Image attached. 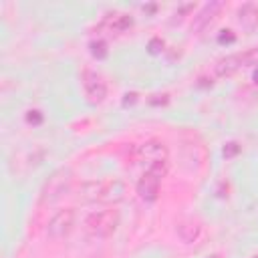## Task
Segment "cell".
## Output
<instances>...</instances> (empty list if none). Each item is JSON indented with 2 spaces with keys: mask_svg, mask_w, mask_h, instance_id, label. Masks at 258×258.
<instances>
[{
  "mask_svg": "<svg viewBox=\"0 0 258 258\" xmlns=\"http://www.w3.org/2000/svg\"><path fill=\"white\" fill-rule=\"evenodd\" d=\"M81 196L87 202H119L125 194V185L119 179H103V181H87L81 187Z\"/></svg>",
  "mask_w": 258,
  "mask_h": 258,
  "instance_id": "1",
  "label": "cell"
},
{
  "mask_svg": "<svg viewBox=\"0 0 258 258\" xmlns=\"http://www.w3.org/2000/svg\"><path fill=\"white\" fill-rule=\"evenodd\" d=\"M119 226V212L117 210H99L87 216L85 230L91 238H109Z\"/></svg>",
  "mask_w": 258,
  "mask_h": 258,
  "instance_id": "2",
  "label": "cell"
},
{
  "mask_svg": "<svg viewBox=\"0 0 258 258\" xmlns=\"http://www.w3.org/2000/svg\"><path fill=\"white\" fill-rule=\"evenodd\" d=\"M165 171H167V161H155V163L147 165V169L143 171V175L137 181V194L141 200L153 202L157 198L159 183H161V177L165 175Z\"/></svg>",
  "mask_w": 258,
  "mask_h": 258,
  "instance_id": "3",
  "label": "cell"
},
{
  "mask_svg": "<svg viewBox=\"0 0 258 258\" xmlns=\"http://www.w3.org/2000/svg\"><path fill=\"white\" fill-rule=\"evenodd\" d=\"M81 85H83V91H85V97L91 105H99L105 101L107 97V83L105 79L93 71V69H83L81 73Z\"/></svg>",
  "mask_w": 258,
  "mask_h": 258,
  "instance_id": "4",
  "label": "cell"
},
{
  "mask_svg": "<svg viewBox=\"0 0 258 258\" xmlns=\"http://www.w3.org/2000/svg\"><path fill=\"white\" fill-rule=\"evenodd\" d=\"M69 183H71V173L67 169H58L54 171L42 185L40 189V200L44 204H50V202H56L67 189H69Z\"/></svg>",
  "mask_w": 258,
  "mask_h": 258,
  "instance_id": "5",
  "label": "cell"
},
{
  "mask_svg": "<svg viewBox=\"0 0 258 258\" xmlns=\"http://www.w3.org/2000/svg\"><path fill=\"white\" fill-rule=\"evenodd\" d=\"M73 226H75V210L64 208V210H58V212L48 220V224H46V234H48L50 238H54V240H60V238H64V236L71 234Z\"/></svg>",
  "mask_w": 258,
  "mask_h": 258,
  "instance_id": "6",
  "label": "cell"
},
{
  "mask_svg": "<svg viewBox=\"0 0 258 258\" xmlns=\"http://www.w3.org/2000/svg\"><path fill=\"white\" fill-rule=\"evenodd\" d=\"M222 8H224V2H210V4H206V6L194 16L191 30L202 32V30L210 28V26L214 24V20L218 18V14L222 12Z\"/></svg>",
  "mask_w": 258,
  "mask_h": 258,
  "instance_id": "7",
  "label": "cell"
},
{
  "mask_svg": "<svg viewBox=\"0 0 258 258\" xmlns=\"http://www.w3.org/2000/svg\"><path fill=\"white\" fill-rule=\"evenodd\" d=\"M137 155L139 159H145L149 163H155V161H167V147L161 143V141H145L143 145H139L137 149Z\"/></svg>",
  "mask_w": 258,
  "mask_h": 258,
  "instance_id": "8",
  "label": "cell"
},
{
  "mask_svg": "<svg viewBox=\"0 0 258 258\" xmlns=\"http://www.w3.org/2000/svg\"><path fill=\"white\" fill-rule=\"evenodd\" d=\"M242 64H246V54L244 52H234V54H228V56L220 58L214 64V73H216V77H228V75L236 73Z\"/></svg>",
  "mask_w": 258,
  "mask_h": 258,
  "instance_id": "9",
  "label": "cell"
},
{
  "mask_svg": "<svg viewBox=\"0 0 258 258\" xmlns=\"http://www.w3.org/2000/svg\"><path fill=\"white\" fill-rule=\"evenodd\" d=\"M103 26H107L111 32H125L127 28L133 26V16L127 12H113L103 20Z\"/></svg>",
  "mask_w": 258,
  "mask_h": 258,
  "instance_id": "10",
  "label": "cell"
},
{
  "mask_svg": "<svg viewBox=\"0 0 258 258\" xmlns=\"http://www.w3.org/2000/svg\"><path fill=\"white\" fill-rule=\"evenodd\" d=\"M238 22L246 28V30H254L258 28V4L254 2H246L238 8Z\"/></svg>",
  "mask_w": 258,
  "mask_h": 258,
  "instance_id": "11",
  "label": "cell"
},
{
  "mask_svg": "<svg viewBox=\"0 0 258 258\" xmlns=\"http://www.w3.org/2000/svg\"><path fill=\"white\" fill-rule=\"evenodd\" d=\"M200 234H202V226L196 224V222H183V224H179V228H177V236H179L183 242H187V244L196 242V240L200 238Z\"/></svg>",
  "mask_w": 258,
  "mask_h": 258,
  "instance_id": "12",
  "label": "cell"
},
{
  "mask_svg": "<svg viewBox=\"0 0 258 258\" xmlns=\"http://www.w3.org/2000/svg\"><path fill=\"white\" fill-rule=\"evenodd\" d=\"M89 48H91V54L93 56H97V58H105L107 56V42L105 40H93L91 44H89Z\"/></svg>",
  "mask_w": 258,
  "mask_h": 258,
  "instance_id": "13",
  "label": "cell"
},
{
  "mask_svg": "<svg viewBox=\"0 0 258 258\" xmlns=\"http://www.w3.org/2000/svg\"><path fill=\"white\" fill-rule=\"evenodd\" d=\"M240 143L238 141H228L226 145H224V149H222V155L226 157V159H232V157H236L238 153H240Z\"/></svg>",
  "mask_w": 258,
  "mask_h": 258,
  "instance_id": "14",
  "label": "cell"
},
{
  "mask_svg": "<svg viewBox=\"0 0 258 258\" xmlns=\"http://www.w3.org/2000/svg\"><path fill=\"white\" fill-rule=\"evenodd\" d=\"M42 113L38 111V109H30V111H26V123L28 125H32V127H36V125H40L42 123Z\"/></svg>",
  "mask_w": 258,
  "mask_h": 258,
  "instance_id": "15",
  "label": "cell"
},
{
  "mask_svg": "<svg viewBox=\"0 0 258 258\" xmlns=\"http://www.w3.org/2000/svg\"><path fill=\"white\" fill-rule=\"evenodd\" d=\"M191 10H194V4H181V6L173 12V22H175V20H181V18H183L187 12H191Z\"/></svg>",
  "mask_w": 258,
  "mask_h": 258,
  "instance_id": "16",
  "label": "cell"
},
{
  "mask_svg": "<svg viewBox=\"0 0 258 258\" xmlns=\"http://www.w3.org/2000/svg\"><path fill=\"white\" fill-rule=\"evenodd\" d=\"M159 50H163V40L161 38H151L149 40V52H159Z\"/></svg>",
  "mask_w": 258,
  "mask_h": 258,
  "instance_id": "17",
  "label": "cell"
},
{
  "mask_svg": "<svg viewBox=\"0 0 258 258\" xmlns=\"http://www.w3.org/2000/svg\"><path fill=\"white\" fill-rule=\"evenodd\" d=\"M222 44L224 42H234V34H232V30H226V34H220V38H218Z\"/></svg>",
  "mask_w": 258,
  "mask_h": 258,
  "instance_id": "18",
  "label": "cell"
},
{
  "mask_svg": "<svg viewBox=\"0 0 258 258\" xmlns=\"http://www.w3.org/2000/svg\"><path fill=\"white\" fill-rule=\"evenodd\" d=\"M135 101H137V93H127L123 99V105H133Z\"/></svg>",
  "mask_w": 258,
  "mask_h": 258,
  "instance_id": "19",
  "label": "cell"
},
{
  "mask_svg": "<svg viewBox=\"0 0 258 258\" xmlns=\"http://www.w3.org/2000/svg\"><path fill=\"white\" fill-rule=\"evenodd\" d=\"M252 79H254V83H256V85H258V67H256V69H254V75H252Z\"/></svg>",
  "mask_w": 258,
  "mask_h": 258,
  "instance_id": "20",
  "label": "cell"
},
{
  "mask_svg": "<svg viewBox=\"0 0 258 258\" xmlns=\"http://www.w3.org/2000/svg\"><path fill=\"white\" fill-rule=\"evenodd\" d=\"M208 258H222L220 254H212V256H208Z\"/></svg>",
  "mask_w": 258,
  "mask_h": 258,
  "instance_id": "21",
  "label": "cell"
},
{
  "mask_svg": "<svg viewBox=\"0 0 258 258\" xmlns=\"http://www.w3.org/2000/svg\"><path fill=\"white\" fill-rule=\"evenodd\" d=\"M250 258H258V254H254V256H250Z\"/></svg>",
  "mask_w": 258,
  "mask_h": 258,
  "instance_id": "22",
  "label": "cell"
}]
</instances>
